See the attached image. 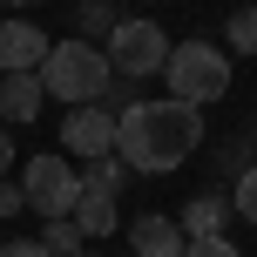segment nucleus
I'll use <instances>...</instances> for the list:
<instances>
[{
    "mask_svg": "<svg viewBox=\"0 0 257 257\" xmlns=\"http://www.w3.org/2000/svg\"><path fill=\"white\" fill-rule=\"evenodd\" d=\"M237 210H230V196H217V190H203V196H190L183 203V237H223V223H230Z\"/></svg>",
    "mask_w": 257,
    "mask_h": 257,
    "instance_id": "obj_10",
    "label": "nucleus"
},
{
    "mask_svg": "<svg viewBox=\"0 0 257 257\" xmlns=\"http://www.w3.org/2000/svg\"><path fill=\"white\" fill-rule=\"evenodd\" d=\"M14 210H27V196H21V183L0 176V217H14Z\"/></svg>",
    "mask_w": 257,
    "mask_h": 257,
    "instance_id": "obj_17",
    "label": "nucleus"
},
{
    "mask_svg": "<svg viewBox=\"0 0 257 257\" xmlns=\"http://www.w3.org/2000/svg\"><path fill=\"white\" fill-rule=\"evenodd\" d=\"M169 95L190 108H210L217 95H230V54L217 48V41H176L169 48V68H163Z\"/></svg>",
    "mask_w": 257,
    "mask_h": 257,
    "instance_id": "obj_3",
    "label": "nucleus"
},
{
    "mask_svg": "<svg viewBox=\"0 0 257 257\" xmlns=\"http://www.w3.org/2000/svg\"><path fill=\"white\" fill-rule=\"evenodd\" d=\"M122 176H128V163L108 149V156H95V163L81 169V190H108V196H115V190H122Z\"/></svg>",
    "mask_w": 257,
    "mask_h": 257,
    "instance_id": "obj_12",
    "label": "nucleus"
},
{
    "mask_svg": "<svg viewBox=\"0 0 257 257\" xmlns=\"http://www.w3.org/2000/svg\"><path fill=\"white\" fill-rule=\"evenodd\" d=\"M196 142H203V108L176 102V95H163V102H128L115 115V156L136 169V176H169V169H183Z\"/></svg>",
    "mask_w": 257,
    "mask_h": 257,
    "instance_id": "obj_1",
    "label": "nucleus"
},
{
    "mask_svg": "<svg viewBox=\"0 0 257 257\" xmlns=\"http://www.w3.org/2000/svg\"><path fill=\"white\" fill-rule=\"evenodd\" d=\"M128 244H136V257H183V250H190V237H183V223H176V217L149 210V217L128 223Z\"/></svg>",
    "mask_w": 257,
    "mask_h": 257,
    "instance_id": "obj_8",
    "label": "nucleus"
},
{
    "mask_svg": "<svg viewBox=\"0 0 257 257\" xmlns=\"http://www.w3.org/2000/svg\"><path fill=\"white\" fill-rule=\"evenodd\" d=\"M54 41L41 34L34 21H0V75H34L41 61H48Z\"/></svg>",
    "mask_w": 257,
    "mask_h": 257,
    "instance_id": "obj_7",
    "label": "nucleus"
},
{
    "mask_svg": "<svg viewBox=\"0 0 257 257\" xmlns=\"http://www.w3.org/2000/svg\"><path fill=\"white\" fill-rule=\"evenodd\" d=\"M75 223H81V237H108V230H115V196H108V190H81Z\"/></svg>",
    "mask_w": 257,
    "mask_h": 257,
    "instance_id": "obj_11",
    "label": "nucleus"
},
{
    "mask_svg": "<svg viewBox=\"0 0 257 257\" xmlns=\"http://www.w3.org/2000/svg\"><path fill=\"white\" fill-rule=\"evenodd\" d=\"M7 163H14V136H7V122H0V176H7Z\"/></svg>",
    "mask_w": 257,
    "mask_h": 257,
    "instance_id": "obj_19",
    "label": "nucleus"
},
{
    "mask_svg": "<svg viewBox=\"0 0 257 257\" xmlns=\"http://www.w3.org/2000/svg\"><path fill=\"white\" fill-rule=\"evenodd\" d=\"M21 196H27V210H41V217H75V203H81V169L68 163V156H54V149H41V156H27V169H21Z\"/></svg>",
    "mask_w": 257,
    "mask_h": 257,
    "instance_id": "obj_4",
    "label": "nucleus"
},
{
    "mask_svg": "<svg viewBox=\"0 0 257 257\" xmlns=\"http://www.w3.org/2000/svg\"><path fill=\"white\" fill-rule=\"evenodd\" d=\"M75 257H95V250H88V244H81V250H75Z\"/></svg>",
    "mask_w": 257,
    "mask_h": 257,
    "instance_id": "obj_21",
    "label": "nucleus"
},
{
    "mask_svg": "<svg viewBox=\"0 0 257 257\" xmlns=\"http://www.w3.org/2000/svg\"><path fill=\"white\" fill-rule=\"evenodd\" d=\"M34 75H41V88H48L54 102L88 108V102H108V75H115V68H108V54L95 48V41H54Z\"/></svg>",
    "mask_w": 257,
    "mask_h": 257,
    "instance_id": "obj_2",
    "label": "nucleus"
},
{
    "mask_svg": "<svg viewBox=\"0 0 257 257\" xmlns=\"http://www.w3.org/2000/svg\"><path fill=\"white\" fill-rule=\"evenodd\" d=\"M230 210L257 223V169H244V176H237V190H230Z\"/></svg>",
    "mask_w": 257,
    "mask_h": 257,
    "instance_id": "obj_15",
    "label": "nucleus"
},
{
    "mask_svg": "<svg viewBox=\"0 0 257 257\" xmlns=\"http://www.w3.org/2000/svg\"><path fill=\"white\" fill-rule=\"evenodd\" d=\"M169 48H176V41L163 34V21H142V14H128V21L108 27V68L128 75V81L163 75V68H169Z\"/></svg>",
    "mask_w": 257,
    "mask_h": 257,
    "instance_id": "obj_5",
    "label": "nucleus"
},
{
    "mask_svg": "<svg viewBox=\"0 0 257 257\" xmlns=\"http://www.w3.org/2000/svg\"><path fill=\"white\" fill-rule=\"evenodd\" d=\"M183 257H244V250H237L230 237H190V250H183Z\"/></svg>",
    "mask_w": 257,
    "mask_h": 257,
    "instance_id": "obj_16",
    "label": "nucleus"
},
{
    "mask_svg": "<svg viewBox=\"0 0 257 257\" xmlns=\"http://www.w3.org/2000/svg\"><path fill=\"white\" fill-rule=\"evenodd\" d=\"M61 149H75V156H108L115 149V108H102V102H88V108H68V122H61Z\"/></svg>",
    "mask_w": 257,
    "mask_h": 257,
    "instance_id": "obj_6",
    "label": "nucleus"
},
{
    "mask_svg": "<svg viewBox=\"0 0 257 257\" xmlns=\"http://www.w3.org/2000/svg\"><path fill=\"white\" fill-rule=\"evenodd\" d=\"M223 41H230V54H257V7H237L230 27H223Z\"/></svg>",
    "mask_w": 257,
    "mask_h": 257,
    "instance_id": "obj_14",
    "label": "nucleus"
},
{
    "mask_svg": "<svg viewBox=\"0 0 257 257\" xmlns=\"http://www.w3.org/2000/svg\"><path fill=\"white\" fill-rule=\"evenodd\" d=\"M41 102H48V88H41V75H0V122L21 128L41 115Z\"/></svg>",
    "mask_w": 257,
    "mask_h": 257,
    "instance_id": "obj_9",
    "label": "nucleus"
},
{
    "mask_svg": "<svg viewBox=\"0 0 257 257\" xmlns=\"http://www.w3.org/2000/svg\"><path fill=\"white\" fill-rule=\"evenodd\" d=\"M7 7H34V0H7Z\"/></svg>",
    "mask_w": 257,
    "mask_h": 257,
    "instance_id": "obj_20",
    "label": "nucleus"
},
{
    "mask_svg": "<svg viewBox=\"0 0 257 257\" xmlns=\"http://www.w3.org/2000/svg\"><path fill=\"white\" fill-rule=\"evenodd\" d=\"M0 257H48V244H34V237H21V244H7Z\"/></svg>",
    "mask_w": 257,
    "mask_h": 257,
    "instance_id": "obj_18",
    "label": "nucleus"
},
{
    "mask_svg": "<svg viewBox=\"0 0 257 257\" xmlns=\"http://www.w3.org/2000/svg\"><path fill=\"white\" fill-rule=\"evenodd\" d=\"M41 244H48V257H75L81 244H88V237H81V223H75V217H54Z\"/></svg>",
    "mask_w": 257,
    "mask_h": 257,
    "instance_id": "obj_13",
    "label": "nucleus"
}]
</instances>
